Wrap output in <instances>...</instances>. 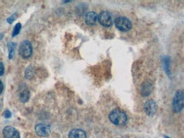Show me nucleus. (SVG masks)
Listing matches in <instances>:
<instances>
[{"mask_svg": "<svg viewBox=\"0 0 184 138\" xmlns=\"http://www.w3.org/2000/svg\"><path fill=\"white\" fill-rule=\"evenodd\" d=\"M110 120L114 124L121 126L125 124L127 121V116L125 112L119 108H115L110 113Z\"/></svg>", "mask_w": 184, "mask_h": 138, "instance_id": "f257e3e1", "label": "nucleus"}, {"mask_svg": "<svg viewBox=\"0 0 184 138\" xmlns=\"http://www.w3.org/2000/svg\"><path fill=\"white\" fill-rule=\"evenodd\" d=\"M184 108V90H178L175 92L173 101L172 110L175 113L181 112Z\"/></svg>", "mask_w": 184, "mask_h": 138, "instance_id": "f03ea898", "label": "nucleus"}, {"mask_svg": "<svg viewBox=\"0 0 184 138\" xmlns=\"http://www.w3.org/2000/svg\"><path fill=\"white\" fill-rule=\"evenodd\" d=\"M33 51L32 45L28 41H24L20 44L19 54L23 58H30L33 54Z\"/></svg>", "mask_w": 184, "mask_h": 138, "instance_id": "7ed1b4c3", "label": "nucleus"}, {"mask_svg": "<svg viewBox=\"0 0 184 138\" xmlns=\"http://www.w3.org/2000/svg\"><path fill=\"white\" fill-rule=\"evenodd\" d=\"M116 28L122 31H128L132 28V22L125 17H118L115 21Z\"/></svg>", "mask_w": 184, "mask_h": 138, "instance_id": "20e7f679", "label": "nucleus"}, {"mask_svg": "<svg viewBox=\"0 0 184 138\" xmlns=\"http://www.w3.org/2000/svg\"><path fill=\"white\" fill-rule=\"evenodd\" d=\"M145 113L149 116H153L156 114L157 110V105L156 101L153 99L147 101L144 106Z\"/></svg>", "mask_w": 184, "mask_h": 138, "instance_id": "39448f33", "label": "nucleus"}, {"mask_svg": "<svg viewBox=\"0 0 184 138\" xmlns=\"http://www.w3.org/2000/svg\"><path fill=\"white\" fill-rule=\"evenodd\" d=\"M99 21L100 24L103 26L109 27L113 24V18L109 13L102 11L99 16Z\"/></svg>", "mask_w": 184, "mask_h": 138, "instance_id": "423d86ee", "label": "nucleus"}, {"mask_svg": "<svg viewBox=\"0 0 184 138\" xmlns=\"http://www.w3.org/2000/svg\"><path fill=\"white\" fill-rule=\"evenodd\" d=\"M3 136L4 138H20L18 131L11 126H7L3 128Z\"/></svg>", "mask_w": 184, "mask_h": 138, "instance_id": "0eeeda50", "label": "nucleus"}, {"mask_svg": "<svg viewBox=\"0 0 184 138\" xmlns=\"http://www.w3.org/2000/svg\"><path fill=\"white\" fill-rule=\"evenodd\" d=\"M35 131L38 136L45 137L49 136L50 134L51 128L48 125L40 124L36 126Z\"/></svg>", "mask_w": 184, "mask_h": 138, "instance_id": "6e6552de", "label": "nucleus"}, {"mask_svg": "<svg viewBox=\"0 0 184 138\" xmlns=\"http://www.w3.org/2000/svg\"><path fill=\"white\" fill-rule=\"evenodd\" d=\"M19 97L20 101L22 103H26L30 98V91L28 88L24 84H22L19 89Z\"/></svg>", "mask_w": 184, "mask_h": 138, "instance_id": "1a4fd4ad", "label": "nucleus"}, {"mask_svg": "<svg viewBox=\"0 0 184 138\" xmlns=\"http://www.w3.org/2000/svg\"><path fill=\"white\" fill-rule=\"evenodd\" d=\"M99 20V16L93 11H90L86 14L85 16V22L90 26H93L97 24Z\"/></svg>", "mask_w": 184, "mask_h": 138, "instance_id": "9d476101", "label": "nucleus"}, {"mask_svg": "<svg viewBox=\"0 0 184 138\" xmlns=\"http://www.w3.org/2000/svg\"><path fill=\"white\" fill-rule=\"evenodd\" d=\"M69 138H86L85 132L80 129H73L69 133Z\"/></svg>", "mask_w": 184, "mask_h": 138, "instance_id": "9b49d317", "label": "nucleus"}, {"mask_svg": "<svg viewBox=\"0 0 184 138\" xmlns=\"http://www.w3.org/2000/svg\"><path fill=\"white\" fill-rule=\"evenodd\" d=\"M170 57L169 56H166L163 58V67L167 76L170 78L171 72L170 70Z\"/></svg>", "mask_w": 184, "mask_h": 138, "instance_id": "f8f14e48", "label": "nucleus"}, {"mask_svg": "<svg viewBox=\"0 0 184 138\" xmlns=\"http://www.w3.org/2000/svg\"><path fill=\"white\" fill-rule=\"evenodd\" d=\"M17 44L15 42H9L8 43V48L9 50V59H12L15 55V51Z\"/></svg>", "mask_w": 184, "mask_h": 138, "instance_id": "ddd939ff", "label": "nucleus"}, {"mask_svg": "<svg viewBox=\"0 0 184 138\" xmlns=\"http://www.w3.org/2000/svg\"><path fill=\"white\" fill-rule=\"evenodd\" d=\"M151 88H152V85L151 84L149 83L145 84L144 86H143V89L142 90V94L143 96H148L151 93Z\"/></svg>", "mask_w": 184, "mask_h": 138, "instance_id": "4468645a", "label": "nucleus"}, {"mask_svg": "<svg viewBox=\"0 0 184 138\" xmlns=\"http://www.w3.org/2000/svg\"><path fill=\"white\" fill-rule=\"evenodd\" d=\"M34 75V69L32 66H29L25 71V76L27 79H30Z\"/></svg>", "mask_w": 184, "mask_h": 138, "instance_id": "2eb2a0df", "label": "nucleus"}, {"mask_svg": "<svg viewBox=\"0 0 184 138\" xmlns=\"http://www.w3.org/2000/svg\"><path fill=\"white\" fill-rule=\"evenodd\" d=\"M21 27H22L21 24L20 23L16 24L15 26L13 28V32L12 33V37H15L19 34Z\"/></svg>", "mask_w": 184, "mask_h": 138, "instance_id": "dca6fc26", "label": "nucleus"}, {"mask_svg": "<svg viewBox=\"0 0 184 138\" xmlns=\"http://www.w3.org/2000/svg\"><path fill=\"white\" fill-rule=\"evenodd\" d=\"M16 18H17L16 13L13 14V15H12L10 17L7 18V22L9 24H12L14 22V21L16 19Z\"/></svg>", "mask_w": 184, "mask_h": 138, "instance_id": "f3484780", "label": "nucleus"}, {"mask_svg": "<svg viewBox=\"0 0 184 138\" xmlns=\"http://www.w3.org/2000/svg\"><path fill=\"white\" fill-rule=\"evenodd\" d=\"M11 116V113L9 110H7L5 111V113H4V116L6 118H10Z\"/></svg>", "mask_w": 184, "mask_h": 138, "instance_id": "a211bd4d", "label": "nucleus"}, {"mask_svg": "<svg viewBox=\"0 0 184 138\" xmlns=\"http://www.w3.org/2000/svg\"><path fill=\"white\" fill-rule=\"evenodd\" d=\"M5 73V68L2 63H0V76H2Z\"/></svg>", "mask_w": 184, "mask_h": 138, "instance_id": "6ab92c4d", "label": "nucleus"}, {"mask_svg": "<svg viewBox=\"0 0 184 138\" xmlns=\"http://www.w3.org/2000/svg\"><path fill=\"white\" fill-rule=\"evenodd\" d=\"M3 90V85L2 81L0 80V94L2 93Z\"/></svg>", "mask_w": 184, "mask_h": 138, "instance_id": "aec40b11", "label": "nucleus"}, {"mask_svg": "<svg viewBox=\"0 0 184 138\" xmlns=\"http://www.w3.org/2000/svg\"><path fill=\"white\" fill-rule=\"evenodd\" d=\"M165 138H170L168 137V136H165Z\"/></svg>", "mask_w": 184, "mask_h": 138, "instance_id": "412c9836", "label": "nucleus"}]
</instances>
